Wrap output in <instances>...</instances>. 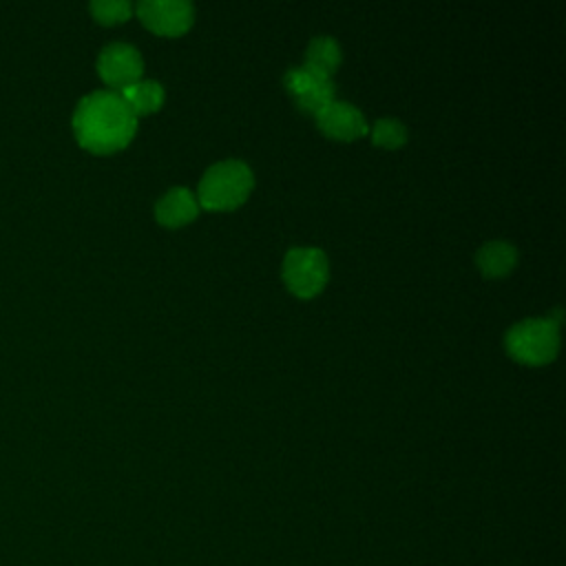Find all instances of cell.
<instances>
[{"label":"cell","instance_id":"4","mask_svg":"<svg viewBox=\"0 0 566 566\" xmlns=\"http://www.w3.org/2000/svg\"><path fill=\"white\" fill-rule=\"evenodd\" d=\"M329 265L321 248L294 245L283 259V279L298 296H314L327 281Z\"/></svg>","mask_w":566,"mask_h":566},{"label":"cell","instance_id":"8","mask_svg":"<svg viewBox=\"0 0 566 566\" xmlns=\"http://www.w3.org/2000/svg\"><path fill=\"white\" fill-rule=\"evenodd\" d=\"M318 128L336 139H354L367 133V119L363 111L349 102L332 99L316 113Z\"/></svg>","mask_w":566,"mask_h":566},{"label":"cell","instance_id":"1","mask_svg":"<svg viewBox=\"0 0 566 566\" xmlns=\"http://www.w3.org/2000/svg\"><path fill=\"white\" fill-rule=\"evenodd\" d=\"M137 115L119 91H93L84 95L73 113V133L91 153H113L130 142Z\"/></svg>","mask_w":566,"mask_h":566},{"label":"cell","instance_id":"2","mask_svg":"<svg viewBox=\"0 0 566 566\" xmlns=\"http://www.w3.org/2000/svg\"><path fill=\"white\" fill-rule=\"evenodd\" d=\"M254 184L252 168L241 159H223L212 164L199 181V201L210 210L232 208L241 203Z\"/></svg>","mask_w":566,"mask_h":566},{"label":"cell","instance_id":"6","mask_svg":"<svg viewBox=\"0 0 566 566\" xmlns=\"http://www.w3.org/2000/svg\"><path fill=\"white\" fill-rule=\"evenodd\" d=\"M142 53L128 42H111L97 55V73L113 88H124L142 80Z\"/></svg>","mask_w":566,"mask_h":566},{"label":"cell","instance_id":"9","mask_svg":"<svg viewBox=\"0 0 566 566\" xmlns=\"http://www.w3.org/2000/svg\"><path fill=\"white\" fill-rule=\"evenodd\" d=\"M197 212L199 203L195 199V192L186 186H172L155 203V217L164 226H181L195 219Z\"/></svg>","mask_w":566,"mask_h":566},{"label":"cell","instance_id":"10","mask_svg":"<svg viewBox=\"0 0 566 566\" xmlns=\"http://www.w3.org/2000/svg\"><path fill=\"white\" fill-rule=\"evenodd\" d=\"M515 261H517V248L504 239H491L482 243V248L475 254V263L486 276L506 274L515 265Z\"/></svg>","mask_w":566,"mask_h":566},{"label":"cell","instance_id":"7","mask_svg":"<svg viewBox=\"0 0 566 566\" xmlns=\"http://www.w3.org/2000/svg\"><path fill=\"white\" fill-rule=\"evenodd\" d=\"M137 15L153 31L177 35L192 24L195 7L188 0H139Z\"/></svg>","mask_w":566,"mask_h":566},{"label":"cell","instance_id":"14","mask_svg":"<svg viewBox=\"0 0 566 566\" xmlns=\"http://www.w3.org/2000/svg\"><path fill=\"white\" fill-rule=\"evenodd\" d=\"M130 11H133V4L128 0H93L91 2V13L102 24L122 22L130 15Z\"/></svg>","mask_w":566,"mask_h":566},{"label":"cell","instance_id":"11","mask_svg":"<svg viewBox=\"0 0 566 566\" xmlns=\"http://www.w3.org/2000/svg\"><path fill=\"white\" fill-rule=\"evenodd\" d=\"M119 95L128 102V106L139 113H150L161 106L164 102V86L155 80H137L124 88H119Z\"/></svg>","mask_w":566,"mask_h":566},{"label":"cell","instance_id":"13","mask_svg":"<svg viewBox=\"0 0 566 566\" xmlns=\"http://www.w3.org/2000/svg\"><path fill=\"white\" fill-rule=\"evenodd\" d=\"M371 139L374 144L378 146H400L405 139H407V128L400 119L396 117H380L374 122V128H371Z\"/></svg>","mask_w":566,"mask_h":566},{"label":"cell","instance_id":"3","mask_svg":"<svg viewBox=\"0 0 566 566\" xmlns=\"http://www.w3.org/2000/svg\"><path fill=\"white\" fill-rule=\"evenodd\" d=\"M506 349L524 363H548L559 349V323L551 316L524 318L506 329Z\"/></svg>","mask_w":566,"mask_h":566},{"label":"cell","instance_id":"5","mask_svg":"<svg viewBox=\"0 0 566 566\" xmlns=\"http://www.w3.org/2000/svg\"><path fill=\"white\" fill-rule=\"evenodd\" d=\"M283 84L287 93L294 97L296 106L310 113H318L327 106L334 97V82L332 75H325L310 66H292L283 75Z\"/></svg>","mask_w":566,"mask_h":566},{"label":"cell","instance_id":"12","mask_svg":"<svg viewBox=\"0 0 566 566\" xmlns=\"http://www.w3.org/2000/svg\"><path fill=\"white\" fill-rule=\"evenodd\" d=\"M340 62V44L332 35H314L305 51V66L316 69L325 75H332V71Z\"/></svg>","mask_w":566,"mask_h":566}]
</instances>
